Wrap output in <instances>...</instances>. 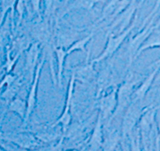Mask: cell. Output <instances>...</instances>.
<instances>
[{
    "instance_id": "3",
    "label": "cell",
    "mask_w": 160,
    "mask_h": 151,
    "mask_svg": "<svg viewBox=\"0 0 160 151\" xmlns=\"http://www.w3.org/2000/svg\"><path fill=\"white\" fill-rule=\"evenodd\" d=\"M154 20H155V17H153L150 21V22L145 25L143 29L141 30H139V32L134 37L131 38L128 45V49H127L128 58V69H129L132 66L133 62L136 61V56L137 54V52L141 48V47L142 46V44L144 43L145 39L154 30Z\"/></svg>"
},
{
    "instance_id": "1",
    "label": "cell",
    "mask_w": 160,
    "mask_h": 151,
    "mask_svg": "<svg viewBox=\"0 0 160 151\" xmlns=\"http://www.w3.org/2000/svg\"><path fill=\"white\" fill-rule=\"evenodd\" d=\"M137 21H138V13L135 15L131 25L125 29L124 31L119 33L118 35H114L113 33L107 34V41H106V44L104 48V50L99 56H97L96 58L92 60L93 63L95 65L100 63L101 61L110 58L113 55L115 54L116 52L120 48V47L122 46V44L124 43L126 38L131 34V32L132 31L133 29L136 27Z\"/></svg>"
},
{
    "instance_id": "10",
    "label": "cell",
    "mask_w": 160,
    "mask_h": 151,
    "mask_svg": "<svg viewBox=\"0 0 160 151\" xmlns=\"http://www.w3.org/2000/svg\"><path fill=\"white\" fill-rule=\"evenodd\" d=\"M100 2H104V1L103 0H74L64 8L61 9L60 13H57V20L61 19L64 16L70 13V11L75 9H84L91 12Z\"/></svg>"
},
{
    "instance_id": "9",
    "label": "cell",
    "mask_w": 160,
    "mask_h": 151,
    "mask_svg": "<svg viewBox=\"0 0 160 151\" xmlns=\"http://www.w3.org/2000/svg\"><path fill=\"white\" fill-rule=\"evenodd\" d=\"M90 52L91 49H89L87 53V58L86 61L84 63L81 65L73 67L71 69L72 73L75 74L76 80H80V81H85V82H89L91 79L94 78L96 75V71L94 69V65L95 64L93 63L92 60L89 61L90 57Z\"/></svg>"
},
{
    "instance_id": "12",
    "label": "cell",
    "mask_w": 160,
    "mask_h": 151,
    "mask_svg": "<svg viewBox=\"0 0 160 151\" xmlns=\"http://www.w3.org/2000/svg\"><path fill=\"white\" fill-rule=\"evenodd\" d=\"M156 48H160V29H154V31L152 32L150 36L148 37L141 48L137 52V54L136 56V60L141 56L145 51H147L149 49Z\"/></svg>"
},
{
    "instance_id": "7",
    "label": "cell",
    "mask_w": 160,
    "mask_h": 151,
    "mask_svg": "<svg viewBox=\"0 0 160 151\" xmlns=\"http://www.w3.org/2000/svg\"><path fill=\"white\" fill-rule=\"evenodd\" d=\"M151 65H155V67L153 69L151 72L149 73V75L141 82L139 86L137 87L135 92L133 93L132 101H141L145 102V99L147 96L148 93L150 92V88L153 86L154 83L157 73L160 69V59L155 61Z\"/></svg>"
},
{
    "instance_id": "20",
    "label": "cell",
    "mask_w": 160,
    "mask_h": 151,
    "mask_svg": "<svg viewBox=\"0 0 160 151\" xmlns=\"http://www.w3.org/2000/svg\"><path fill=\"white\" fill-rule=\"evenodd\" d=\"M145 0H139V1H138V8H141V7L142 6V5H143V3H144V2H145Z\"/></svg>"
},
{
    "instance_id": "11",
    "label": "cell",
    "mask_w": 160,
    "mask_h": 151,
    "mask_svg": "<svg viewBox=\"0 0 160 151\" xmlns=\"http://www.w3.org/2000/svg\"><path fill=\"white\" fill-rule=\"evenodd\" d=\"M54 53L57 57V82L58 88H62L63 87V73L65 69V62L66 57L69 56L66 49L63 47H55Z\"/></svg>"
},
{
    "instance_id": "19",
    "label": "cell",
    "mask_w": 160,
    "mask_h": 151,
    "mask_svg": "<svg viewBox=\"0 0 160 151\" xmlns=\"http://www.w3.org/2000/svg\"><path fill=\"white\" fill-rule=\"evenodd\" d=\"M156 98H157V100H159L160 101V86L158 87V89H157V93H156Z\"/></svg>"
},
{
    "instance_id": "5",
    "label": "cell",
    "mask_w": 160,
    "mask_h": 151,
    "mask_svg": "<svg viewBox=\"0 0 160 151\" xmlns=\"http://www.w3.org/2000/svg\"><path fill=\"white\" fill-rule=\"evenodd\" d=\"M76 77L74 73H71L69 84H68L67 90H66V97H65V103L64 106L63 111L60 115V117L57 118V122L55 123V125L57 124H61L63 128L67 127L70 124L71 121V105L73 98H74V87H75Z\"/></svg>"
},
{
    "instance_id": "15",
    "label": "cell",
    "mask_w": 160,
    "mask_h": 151,
    "mask_svg": "<svg viewBox=\"0 0 160 151\" xmlns=\"http://www.w3.org/2000/svg\"><path fill=\"white\" fill-rule=\"evenodd\" d=\"M119 1L120 0H109V2L106 3V5H105V8H103L102 13H101V17L98 19V21H96L94 25H98V24L101 23L103 21L106 20L107 18H109V17H110V15L112 14V13L114 12L116 5L118 4V3L119 2Z\"/></svg>"
},
{
    "instance_id": "2",
    "label": "cell",
    "mask_w": 160,
    "mask_h": 151,
    "mask_svg": "<svg viewBox=\"0 0 160 151\" xmlns=\"http://www.w3.org/2000/svg\"><path fill=\"white\" fill-rule=\"evenodd\" d=\"M139 81L140 79L137 76L131 72L128 74L124 82L118 85L117 91V108L112 118L124 113L127 108L130 105L133 93L135 92Z\"/></svg>"
},
{
    "instance_id": "6",
    "label": "cell",
    "mask_w": 160,
    "mask_h": 151,
    "mask_svg": "<svg viewBox=\"0 0 160 151\" xmlns=\"http://www.w3.org/2000/svg\"><path fill=\"white\" fill-rule=\"evenodd\" d=\"M46 61V55L42 52L41 60L38 62L37 68L35 69L34 78H33V82H32L31 88H30L29 96L27 99V110H26V118H29L33 111L35 109L36 103H37V93H38V83H39V78L41 76V72L43 68V65Z\"/></svg>"
},
{
    "instance_id": "17",
    "label": "cell",
    "mask_w": 160,
    "mask_h": 151,
    "mask_svg": "<svg viewBox=\"0 0 160 151\" xmlns=\"http://www.w3.org/2000/svg\"><path fill=\"white\" fill-rule=\"evenodd\" d=\"M31 4L33 10L35 13L38 14V17L41 18L40 17V9H41V0H31Z\"/></svg>"
},
{
    "instance_id": "16",
    "label": "cell",
    "mask_w": 160,
    "mask_h": 151,
    "mask_svg": "<svg viewBox=\"0 0 160 151\" xmlns=\"http://www.w3.org/2000/svg\"><path fill=\"white\" fill-rule=\"evenodd\" d=\"M159 8H160V0H156L155 4H154L153 9L151 10V12L150 13V14L148 15L147 17H145V20H144L143 22H142V24H141V27H140V30H141V29H143L145 25H147V24L150 22V21L152 19V18H153V17H156V14H157V13H158V9H159Z\"/></svg>"
},
{
    "instance_id": "14",
    "label": "cell",
    "mask_w": 160,
    "mask_h": 151,
    "mask_svg": "<svg viewBox=\"0 0 160 151\" xmlns=\"http://www.w3.org/2000/svg\"><path fill=\"white\" fill-rule=\"evenodd\" d=\"M40 53H41V48L39 47V43L38 42L33 44L28 54V64L32 69L37 68V65L39 62L38 58H39Z\"/></svg>"
},
{
    "instance_id": "4",
    "label": "cell",
    "mask_w": 160,
    "mask_h": 151,
    "mask_svg": "<svg viewBox=\"0 0 160 151\" xmlns=\"http://www.w3.org/2000/svg\"><path fill=\"white\" fill-rule=\"evenodd\" d=\"M117 91L118 86L111 89L110 93H104L98 98V107L99 113L102 118L111 119L117 108Z\"/></svg>"
},
{
    "instance_id": "13",
    "label": "cell",
    "mask_w": 160,
    "mask_h": 151,
    "mask_svg": "<svg viewBox=\"0 0 160 151\" xmlns=\"http://www.w3.org/2000/svg\"><path fill=\"white\" fill-rule=\"evenodd\" d=\"M95 30H92L90 34H88L87 36H85L83 38H80V39L77 40V41H75L74 43H73L66 49L68 55H70L71 53H74V52H78V51H81V52H82V53H84L87 54L88 51L86 50V46L88 45V43L90 42L91 40H92V38L95 36Z\"/></svg>"
},
{
    "instance_id": "8",
    "label": "cell",
    "mask_w": 160,
    "mask_h": 151,
    "mask_svg": "<svg viewBox=\"0 0 160 151\" xmlns=\"http://www.w3.org/2000/svg\"><path fill=\"white\" fill-rule=\"evenodd\" d=\"M118 85L115 83V74L112 66H105L97 75V97L99 98L105 93L106 89L114 88Z\"/></svg>"
},
{
    "instance_id": "18",
    "label": "cell",
    "mask_w": 160,
    "mask_h": 151,
    "mask_svg": "<svg viewBox=\"0 0 160 151\" xmlns=\"http://www.w3.org/2000/svg\"><path fill=\"white\" fill-rule=\"evenodd\" d=\"M154 29H158L160 28V17H158V19L154 22Z\"/></svg>"
}]
</instances>
